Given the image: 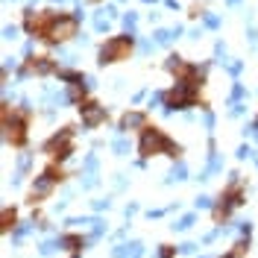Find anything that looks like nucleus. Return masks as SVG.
Instances as JSON below:
<instances>
[{"label":"nucleus","mask_w":258,"mask_h":258,"mask_svg":"<svg viewBox=\"0 0 258 258\" xmlns=\"http://www.w3.org/2000/svg\"><path fill=\"white\" fill-rule=\"evenodd\" d=\"M80 114H82V123H85L88 129H97L103 120H106V109H103L100 103H91V100L80 103Z\"/></svg>","instance_id":"423d86ee"},{"label":"nucleus","mask_w":258,"mask_h":258,"mask_svg":"<svg viewBox=\"0 0 258 258\" xmlns=\"http://www.w3.org/2000/svg\"><path fill=\"white\" fill-rule=\"evenodd\" d=\"M44 153H47L53 161H62L68 159L71 153H74V129L71 126H64L59 135H53L47 144H44Z\"/></svg>","instance_id":"39448f33"},{"label":"nucleus","mask_w":258,"mask_h":258,"mask_svg":"<svg viewBox=\"0 0 258 258\" xmlns=\"http://www.w3.org/2000/svg\"><path fill=\"white\" fill-rule=\"evenodd\" d=\"M246 249H249V243L241 241V243H235V249H232V252H226V255H220V258H243Z\"/></svg>","instance_id":"1a4fd4ad"},{"label":"nucleus","mask_w":258,"mask_h":258,"mask_svg":"<svg viewBox=\"0 0 258 258\" xmlns=\"http://www.w3.org/2000/svg\"><path fill=\"white\" fill-rule=\"evenodd\" d=\"M9 109V106H6ZM27 117L30 114H18L15 109H12V120L9 117H3V135H6V141L12 147H24L27 144Z\"/></svg>","instance_id":"20e7f679"},{"label":"nucleus","mask_w":258,"mask_h":258,"mask_svg":"<svg viewBox=\"0 0 258 258\" xmlns=\"http://www.w3.org/2000/svg\"><path fill=\"white\" fill-rule=\"evenodd\" d=\"M77 30H80V21H77V18L64 15V12H56L53 21H50L47 32H44V41H50V44L68 41V38H74V35H77Z\"/></svg>","instance_id":"f03ea898"},{"label":"nucleus","mask_w":258,"mask_h":258,"mask_svg":"<svg viewBox=\"0 0 258 258\" xmlns=\"http://www.w3.org/2000/svg\"><path fill=\"white\" fill-rule=\"evenodd\" d=\"M147 126V114L144 112H126L120 117V129L129 132V129H144Z\"/></svg>","instance_id":"0eeeda50"},{"label":"nucleus","mask_w":258,"mask_h":258,"mask_svg":"<svg viewBox=\"0 0 258 258\" xmlns=\"http://www.w3.org/2000/svg\"><path fill=\"white\" fill-rule=\"evenodd\" d=\"M138 153L144 156V159H150V156H159V153H167L170 159H176L179 153H182V147L173 144L161 129L156 126H144L141 129V141H138Z\"/></svg>","instance_id":"f257e3e1"},{"label":"nucleus","mask_w":258,"mask_h":258,"mask_svg":"<svg viewBox=\"0 0 258 258\" xmlns=\"http://www.w3.org/2000/svg\"><path fill=\"white\" fill-rule=\"evenodd\" d=\"M15 220H18L15 209H3V232H9V229L15 226Z\"/></svg>","instance_id":"6e6552de"},{"label":"nucleus","mask_w":258,"mask_h":258,"mask_svg":"<svg viewBox=\"0 0 258 258\" xmlns=\"http://www.w3.org/2000/svg\"><path fill=\"white\" fill-rule=\"evenodd\" d=\"M129 53H132V38L129 35H114V38H109L100 47V64H112V62H120V59H129Z\"/></svg>","instance_id":"7ed1b4c3"},{"label":"nucleus","mask_w":258,"mask_h":258,"mask_svg":"<svg viewBox=\"0 0 258 258\" xmlns=\"http://www.w3.org/2000/svg\"><path fill=\"white\" fill-rule=\"evenodd\" d=\"M161 258H173V249H170V246H164V249H161Z\"/></svg>","instance_id":"9d476101"}]
</instances>
